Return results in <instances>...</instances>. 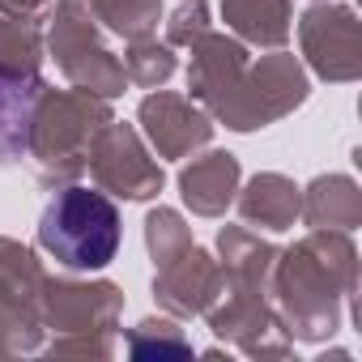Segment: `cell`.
I'll return each mask as SVG.
<instances>
[{"mask_svg": "<svg viewBox=\"0 0 362 362\" xmlns=\"http://www.w3.org/2000/svg\"><path fill=\"white\" fill-rule=\"evenodd\" d=\"M188 52V98L230 132H260L311 98V77L286 47L252 60L230 30H205Z\"/></svg>", "mask_w": 362, "mask_h": 362, "instance_id": "1", "label": "cell"}, {"mask_svg": "<svg viewBox=\"0 0 362 362\" xmlns=\"http://www.w3.org/2000/svg\"><path fill=\"white\" fill-rule=\"evenodd\" d=\"M273 320L290 341L337 337L345 311L358 324V247L349 230H311L277 252L269 277Z\"/></svg>", "mask_w": 362, "mask_h": 362, "instance_id": "2", "label": "cell"}, {"mask_svg": "<svg viewBox=\"0 0 362 362\" xmlns=\"http://www.w3.org/2000/svg\"><path fill=\"white\" fill-rule=\"evenodd\" d=\"M115 119L111 98H98L90 90H52L43 86L30 115V141L26 158L35 162V175L43 188H64L86 175L94 136Z\"/></svg>", "mask_w": 362, "mask_h": 362, "instance_id": "3", "label": "cell"}, {"mask_svg": "<svg viewBox=\"0 0 362 362\" xmlns=\"http://www.w3.org/2000/svg\"><path fill=\"white\" fill-rule=\"evenodd\" d=\"M124 315V290L107 277H47L43 281V358H111Z\"/></svg>", "mask_w": 362, "mask_h": 362, "instance_id": "4", "label": "cell"}, {"mask_svg": "<svg viewBox=\"0 0 362 362\" xmlns=\"http://www.w3.org/2000/svg\"><path fill=\"white\" fill-rule=\"evenodd\" d=\"M124 243V222L103 188L64 184L39 218V247L64 273H103Z\"/></svg>", "mask_w": 362, "mask_h": 362, "instance_id": "5", "label": "cell"}, {"mask_svg": "<svg viewBox=\"0 0 362 362\" xmlns=\"http://www.w3.org/2000/svg\"><path fill=\"white\" fill-rule=\"evenodd\" d=\"M47 56L64 73L69 86L90 90L98 98H119L128 77L119 56L103 43L98 22L90 13L86 0H52V18H47Z\"/></svg>", "mask_w": 362, "mask_h": 362, "instance_id": "6", "label": "cell"}, {"mask_svg": "<svg viewBox=\"0 0 362 362\" xmlns=\"http://www.w3.org/2000/svg\"><path fill=\"white\" fill-rule=\"evenodd\" d=\"M86 170L94 175V184L107 197H119V201H153L162 192V184H166L162 162L145 145L141 128L136 124H124V119H111L94 136V149H90Z\"/></svg>", "mask_w": 362, "mask_h": 362, "instance_id": "7", "label": "cell"}, {"mask_svg": "<svg viewBox=\"0 0 362 362\" xmlns=\"http://www.w3.org/2000/svg\"><path fill=\"white\" fill-rule=\"evenodd\" d=\"M303 69H311L328 86H349L362 77V30L358 13L341 0H315L298 18Z\"/></svg>", "mask_w": 362, "mask_h": 362, "instance_id": "8", "label": "cell"}, {"mask_svg": "<svg viewBox=\"0 0 362 362\" xmlns=\"http://www.w3.org/2000/svg\"><path fill=\"white\" fill-rule=\"evenodd\" d=\"M136 128H141L145 145L166 162H184L214 141V119L205 115V107H197L188 94H175L162 86L141 98Z\"/></svg>", "mask_w": 362, "mask_h": 362, "instance_id": "9", "label": "cell"}, {"mask_svg": "<svg viewBox=\"0 0 362 362\" xmlns=\"http://www.w3.org/2000/svg\"><path fill=\"white\" fill-rule=\"evenodd\" d=\"M218 281H222L218 260L201 243H188L179 256H170L166 264L153 269V298L170 320H192L205 311Z\"/></svg>", "mask_w": 362, "mask_h": 362, "instance_id": "10", "label": "cell"}, {"mask_svg": "<svg viewBox=\"0 0 362 362\" xmlns=\"http://www.w3.org/2000/svg\"><path fill=\"white\" fill-rule=\"evenodd\" d=\"M243 184V166L230 149H205L201 158L179 170V197L197 218H222L235 205V192Z\"/></svg>", "mask_w": 362, "mask_h": 362, "instance_id": "11", "label": "cell"}, {"mask_svg": "<svg viewBox=\"0 0 362 362\" xmlns=\"http://www.w3.org/2000/svg\"><path fill=\"white\" fill-rule=\"evenodd\" d=\"M235 209H239L243 226L264 230V235H286L298 222L303 188L294 184L290 175H281V170H260V175L247 179V184H239Z\"/></svg>", "mask_w": 362, "mask_h": 362, "instance_id": "12", "label": "cell"}, {"mask_svg": "<svg viewBox=\"0 0 362 362\" xmlns=\"http://www.w3.org/2000/svg\"><path fill=\"white\" fill-rule=\"evenodd\" d=\"M298 222H307L311 230H358L362 226V188H358V179L341 175V170L315 175L303 188Z\"/></svg>", "mask_w": 362, "mask_h": 362, "instance_id": "13", "label": "cell"}, {"mask_svg": "<svg viewBox=\"0 0 362 362\" xmlns=\"http://www.w3.org/2000/svg\"><path fill=\"white\" fill-rule=\"evenodd\" d=\"M277 252L281 247L260 239V230H252V226H222L218 230V269H222V277L230 286L269 294V277H273Z\"/></svg>", "mask_w": 362, "mask_h": 362, "instance_id": "14", "label": "cell"}, {"mask_svg": "<svg viewBox=\"0 0 362 362\" xmlns=\"http://www.w3.org/2000/svg\"><path fill=\"white\" fill-rule=\"evenodd\" d=\"M222 22L243 47H286L294 30V5L290 0H222Z\"/></svg>", "mask_w": 362, "mask_h": 362, "instance_id": "15", "label": "cell"}, {"mask_svg": "<svg viewBox=\"0 0 362 362\" xmlns=\"http://www.w3.org/2000/svg\"><path fill=\"white\" fill-rule=\"evenodd\" d=\"M43 281H47V269L39 252L0 235V298L35 324H43Z\"/></svg>", "mask_w": 362, "mask_h": 362, "instance_id": "16", "label": "cell"}, {"mask_svg": "<svg viewBox=\"0 0 362 362\" xmlns=\"http://www.w3.org/2000/svg\"><path fill=\"white\" fill-rule=\"evenodd\" d=\"M47 81H9L0 77V170L18 166L26 158V141H30V115H35V98Z\"/></svg>", "mask_w": 362, "mask_h": 362, "instance_id": "17", "label": "cell"}, {"mask_svg": "<svg viewBox=\"0 0 362 362\" xmlns=\"http://www.w3.org/2000/svg\"><path fill=\"white\" fill-rule=\"evenodd\" d=\"M43 26L39 18H9L0 13V77L9 81H39L43 77Z\"/></svg>", "mask_w": 362, "mask_h": 362, "instance_id": "18", "label": "cell"}, {"mask_svg": "<svg viewBox=\"0 0 362 362\" xmlns=\"http://www.w3.org/2000/svg\"><path fill=\"white\" fill-rule=\"evenodd\" d=\"M124 349L136 362H166V358H192V341L170 315H149L124 332Z\"/></svg>", "mask_w": 362, "mask_h": 362, "instance_id": "19", "label": "cell"}, {"mask_svg": "<svg viewBox=\"0 0 362 362\" xmlns=\"http://www.w3.org/2000/svg\"><path fill=\"white\" fill-rule=\"evenodd\" d=\"M94 22L111 35H119L124 43L128 39H145V35H158V22H162V0H86Z\"/></svg>", "mask_w": 362, "mask_h": 362, "instance_id": "20", "label": "cell"}, {"mask_svg": "<svg viewBox=\"0 0 362 362\" xmlns=\"http://www.w3.org/2000/svg\"><path fill=\"white\" fill-rule=\"evenodd\" d=\"M124 77L128 86H141V90H158L175 77L179 69V56L170 43H158V35H145V39H128L124 47Z\"/></svg>", "mask_w": 362, "mask_h": 362, "instance_id": "21", "label": "cell"}, {"mask_svg": "<svg viewBox=\"0 0 362 362\" xmlns=\"http://www.w3.org/2000/svg\"><path fill=\"white\" fill-rule=\"evenodd\" d=\"M188 243H197V239H192V226L184 222V214H179V209L158 205V209H149V214H145V247H149L153 269H158V264H166L170 256H179Z\"/></svg>", "mask_w": 362, "mask_h": 362, "instance_id": "22", "label": "cell"}, {"mask_svg": "<svg viewBox=\"0 0 362 362\" xmlns=\"http://www.w3.org/2000/svg\"><path fill=\"white\" fill-rule=\"evenodd\" d=\"M43 324L26 320L22 311H13L5 298H0V358H22V354H39L43 345Z\"/></svg>", "mask_w": 362, "mask_h": 362, "instance_id": "23", "label": "cell"}, {"mask_svg": "<svg viewBox=\"0 0 362 362\" xmlns=\"http://www.w3.org/2000/svg\"><path fill=\"white\" fill-rule=\"evenodd\" d=\"M205 30H214V22H209V0H184V5L170 13L162 43H170V47H192Z\"/></svg>", "mask_w": 362, "mask_h": 362, "instance_id": "24", "label": "cell"}, {"mask_svg": "<svg viewBox=\"0 0 362 362\" xmlns=\"http://www.w3.org/2000/svg\"><path fill=\"white\" fill-rule=\"evenodd\" d=\"M52 0H0V13L9 18H39V9H47Z\"/></svg>", "mask_w": 362, "mask_h": 362, "instance_id": "25", "label": "cell"}, {"mask_svg": "<svg viewBox=\"0 0 362 362\" xmlns=\"http://www.w3.org/2000/svg\"><path fill=\"white\" fill-rule=\"evenodd\" d=\"M311 5H315V0H311Z\"/></svg>", "mask_w": 362, "mask_h": 362, "instance_id": "26", "label": "cell"}]
</instances>
